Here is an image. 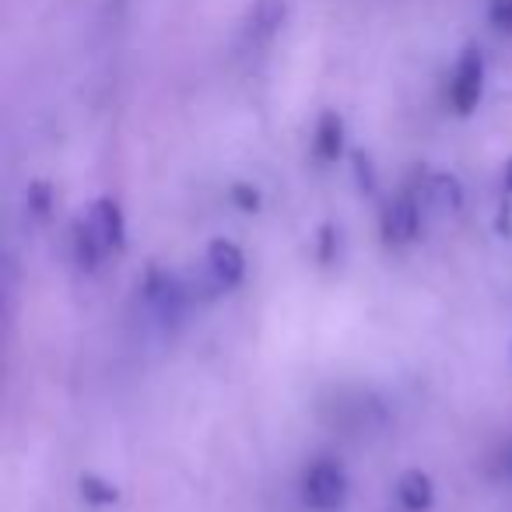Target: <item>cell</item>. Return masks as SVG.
Here are the masks:
<instances>
[{
  "label": "cell",
  "instance_id": "obj_10",
  "mask_svg": "<svg viewBox=\"0 0 512 512\" xmlns=\"http://www.w3.org/2000/svg\"><path fill=\"white\" fill-rule=\"evenodd\" d=\"M232 197L242 204V211H256V204H260V197H256L253 190H246V186H235V193H232Z\"/></svg>",
  "mask_w": 512,
  "mask_h": 512
},
{
  "label": "cell",
  "instance_id": "obj_4",
  "mask_svg": "<svg viewBox=\"0 0 512 512\" xmlns=\"http://www.w3.org/2000/svg\"><path fill=\"white\" fill-rule=\"evenodd\" d=\"M421 228V204L404 193V197L390 200V207L383 211V232L390 242H411Z\"/></svg>",
  "mask_w": 512,
  "mask_h": 512
},
{
  "label": "cell",
  "instance_id": "obj_7",
  "mask_svg": "<svg viewBox=\"0 0 512 512\" xmlns=\"http://www.w3.org/2000/svg\"><path fill=\"white\" fill-rule=\"evenodd\" d=\"M428 197H432V204L446 207V211H460V204H463V186L456 183L453 176H435L432 186H428Z\"/></svg>",
  "mask_w": 512,
  "mask_h": 512
},
{
  "label": "cell",
  "instance_id": "obj_1",
  "mask_svg": "<svg viewBox=\"0 0 512 512\" xmlns=\"http://www.w3.org/2000/svg\"><path fill=\"white\" fill-rule=\"evenodd\" d=\"M123 242H127V221H123L120 204L99 197L95 204H88L85 218L74 228V260L81 271H95L113 253H120Z\"/></svg>",
  "mask_w": 512,
  "mask_h": 512
},
{
  "label": "cell",
  "instance_id": "obj_8",
  "mask_svg": "<svg viewBox=\"0 0 512 512\" xmlns=\"http://www.w3.org/2000/svg\"><path fill=\"white\" fill-rule=\"evenodd\" d=\"M81 498L85 502H92V505H113L116 498H120V491H116V484L113 481H106V477H99V474H85L81 477Z\"/></svg>",
  "mask_w": 512,
  "mask_h": 512
},
{
  "label": "cell",
  "instance_id": "obj_9",
  "mask_svg": "<svg viewBox=\"0 0 512 512\" xmlns=\"http://www.w3.org/2000/svg\"><path fill=\"white\" fill-rule=\"evenodd\" d=\"M316 155H320L323 162H334V158L341 155V120L327 116V120L320 123V130H316Z\"/></svg>",
  "mask_w": 512,
  "mask_h": 512
},
{
  "label": "cell",
  "instance_id": "obj_2",
  "mask_svg": "<svg viewBox=\"0 0 512 512\" xmlns=\"http://www.w3.org/2000/svg\"><path fill=\"white\" fill-rule=\"evenodd\" d=\"M348 498V470L334 456H320L302 470V502L316 512H334Z\"/></svg>",
  "mask_w": 512,
  "mask_h": 512
},
{
  "label": "cell",
  "instance_id": "obj_6",
  "mask_svg": "<svg viewBox=\"0 0 512 512\" xmlns=\"http://www.w3.org/2000/svg\"><path fill=\"white\" fill-rule=\"evenodd\" d=\"M477 99H481V64L470 57V60H463L453 78V106L460 109V113H470V109L477 106Z\"/></svg>",
  "mask_w": 512,
  "mask_h": 512
},
{
  "label": "cell",
  "instance_id": "obj_3",
  "mask_svg": "<svg viewBox=\"0 0 512 512\" xmlns=\"http://www.w3.org/2000/svg\"><path fill=\"white\" fill-rule=\"evenodd\" d=\"M207 274H211L218 292L242 285V278H246V256H242V249L232 239H214L207 246Z\"/></svg>",
  "mask_w": 512,
  "mask_h": 512
},
{
  "label": "cell",
  "instance_id": "obj_11",
  "mask_svg": "<svg viewBox=\"0 0 512 512\" xmlns=\"http://www.w3.org/2000/svg\"><path fill=\"white\" fill-rule=\"evenodd\" d=\"M509 190H512V172H509Z\"/></svg>",
  "mask_w": 512,
  "mask_h": 512
},
{
  "label": "cell",
  "instance_id": "obj_5",
  "mask_svg": "<svg viewBox=\"0 0 512 512\" xmlns=\"http://www.w3.org/2000/svg\"><path fill=\"white\" fill-rule=\"evenodd\" d=\"M397 502L404 505L407 512H428L435 502V484L425 470H404L397 477Z\"/></svg>",
  "mask_w": 512,
  "mask_h": 512
}]
</instances>
